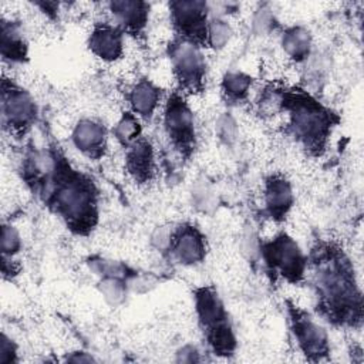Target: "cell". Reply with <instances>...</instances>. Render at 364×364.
I'll use <instances>...</instances> for the list:
<instances>
[{
	"label": "cell",
	"instance_id": "obj_1",
	"mask_svg": "<svg viewBox=\"0 0 364 364\" xmlns=\"http://www.w3.org/2000/svg\"><path fill=\"white\" fill-rule=\"evenodd\" d=\"M314 293L316 313L337 328L358 330L363 326L364 303L355 269L333 240L318 237L307 255V277Z\"/></svg>",
	"mask_w": 364,
	"mask_h": 364
},
{
	"label": "cell",
	"instance_id": "obj_2",
	"mask_svg": "<svg viewBox=\"0 0 364 364\" xmlns=\"http://www.w3.org/2000/svg\"><path fill=\"white\" fill-rule=\"evenodd\" d=\"M75 236L91 235L100 220V192L94 179L73 166L54 146L53 164L31 191Z\"/></svg>",
	"mask_w": 364,
	"mask_h": 364
},
{
	"label": "cell",
	"instance_id": "obj_3",
	"mask_svg": "<svg viewBox=\"0 0 364 364\" xmlns=\"http://www.w3.org/2000/svg\"><path fill=\"white\" fill-rule=\"evenodd\" d=\"M280 114L287 135L311 158H320L340 124V115L301 87L280 85Z\"/></svg>",
	"mask_w": 364,
	"mask_h": 364
},
{
	"label": "cell",
	"instance_id": "obj_4",
	"mask_svg": "<svg viewBox=\"0 0 364 364\" xmlns=\"http://www.w3.org/2000/svg\"><path fill=\"white\" fill-rule=\"evenodd\" d=\"M192 294L198 326L210 353L222 358L233 355L237 348V337L216 287L212 284L198 286Z\"/></svg>",
	"mask_w": 364,
	"mask_h": 364
},
{
	"label": "cell",
	"instance_id": "obj_5",
	"mask_svg": "<svg viewBox=\"0 0 364 364\" xmlns=\"http://www.w3.org/2000/svg\"><path fill=\"white\" fill-rule=\"evenodd\" d=\"M259 255L272 282L301 284L307 277V255L286 232L259 243Z\"/></svg>",
	"mask_w": 364,
	"mask_h": 364
},
{
	"label": "cell",
	"instance_id": "obj_6",
	"mask_svg": "<svg viewBox=\"0 0 364 364\" xmlns=\"http://www.w3.org/2000/svg\"><path fill=\"white\" fill-rule=\"evenodd\" d=\"M162 128L171 148L182 161H189L198 148L196 124L188 97L178 90L164 101Z\"/></svg>",
	"mask_w": 364,
	"mask_h": 364
},
{
	"label": "cell",
	"instance_id": "obj_7",
	"mask_svg": "<svg viewBox=\"0 0 364 364\" xmlns=\"http://www.w3.org/2000/svg\"><path fill=\"white\" fill-rule=\"evenodd\" d=\"M202 50V47L176 37L166 46L175 90L186 97L200 95L206 88L208 64Z\"/></svg>",
	"mask_w": 364,
	"mask_h": 364
},
{
	"label": "cell",
	"instance_id": "obj_8",
	"mask_svg": "<svg viewBox=\"0 0 364 364\" xmlns=\"http://www.w3.org/2000/svg\"><path fill=\"white\" fill-rule=\"evenodd\" d=\"M284 310L289 328L303 357L310 363L327 361L331 344L326 328L306 309L291 300L284 301Z\"/></svg>",
	"mask_w": 364,
	"mask_h": 364
},
{
	"label": "cell",
	"instance_id": "obj_9",
	"mask_svg": "<svg viewBox=\"0 0 364 364\" xmlns=\"http://www.w3.org/2000/svg\"><path fill=\"white\" fill-rule=\"evenodd\" d=\"M0 105L3 129L17 138L24 136L38 119V105L31 92L7 77L1 80Z\"/></svg>",
	"mask_w": 364,
	"mask_h": 364
},
{
	"label": "cell",
	"instance_id": "obj_10",
	"mask_svg": "<svg viewBox=\"0 0 364 364\" xmlns=\"http://www.w3.org/2000/svg\"><path fill=\"white\" fill-rule=\"evenodd\" d=\"M173 37L206 48L210 6L200 0H176L168 4Z\"/></svg>",
	"mask_w": 364,
	"mask_h": 364
},
{
	"label": "cell",
	"instance_id": "obj_11",
	"mask_svg": "<svg viewBox=\"0 0 364 364\" xmlns=\"http://www.w3.org/2000/svg\"><path fill=\"white\" fill-rule=\"evenodd\" d=\"M166 252L181 266H198L206 259L208 240L198 225L181 222L168 235Z\"/></svg>",
	"mask_w": 364,
	"mask_h": 364
},
{
	"label": "cell",
	"instance_id": "obj_12",
	"mask_svg": "<svg viewBox=\"0 0 364 364\" xmlns=\"http://www.w3.org/2000/svg\"><path fill=\"white\" fill-rule=\"evenodd\" d=\"M107 6L112 17V23L118 26L125 36L144 46L146 40L151 4L141 0H114Z\"/></svg>",
	"mask_w": 364,
	"mask_h": 364
},
{
	"label": "cell",
	"instance_id": "obj_13",
	"mask_svg": "<svg viewBox=\"0 0 364 364\" xmlns=\"http://www.w3.org/2000/svg\"><path fill=\"white\" fill-rule=\"evenodd\" d=\"M294 205V192L291 182L282 173L274 172L263 182V210L274 223H282L289 216Z\"/></svg>",
	"mask_w": 364,
	"mask_h": 364
},
{
	"label": "cell",
	"instance_id": "obj_14",
	"mask_svg": "<svg viewBox=\"0 0 364 364\" xmlns=\"http://www.w3.org/2000/svg\"><path fill=\"white\" fill-rule=\"evenodd\" d=\"M74 148L91 161H100L108 151V129L100 119L80 118L71 131Z\"/></svg>",
	"mask_w": 364,
	"mask_h": 364
},
{
	"label": "cell",
	"instance_id": "obj_15",
	"mask_svg": "<svg viewBox=\"0 0 364 364\" xmlns=\"http://www.w3.org/2000/svg\"><path fill=\"white\" fill-rule=\"evenodd\" d=\"M124 166L128 176L139 186L151 183L156 176V156L148 136H139L124 148Z\"/></svg>",
	"mask_w": 364,
	"mask_h": 364
},
{
	"label": "cell",
	"instance_id": "obj_16",
	"mask_svg": "<svg viewBox=\"0 0 364 364\" xmlns=\"http://www.w3.org/2000/svg\"><path fill=\"white\" fill-rule=\"evenodd\" d=\"M124 37L125 34L112 21H97L88 34L87 47L98 60L115 63L124 55Z\"/></svg>",
	"mask_w": 364,
	"mask_h": 364
},
{
	"label": "cell",
	"instance_id": "obj_17",
	"mask_svg": "<svg viewBox=\"0 0 364 364\" xmlns=\"http://www.w3.org/2000/svg\"><path fill=\"white\" fill-rule=\"evenodd\" d=\"M164 91L149 78L136 80L127 91L129 111L141 121H151L162 102Z\"/></svg>",
	"mask_w": 364,
	"mask_h": 364
},
{
	"label": "cell",
	"instance_id": "obj_18",
	"mask_svg": "<svg viewBox=\"0 0 364 364\" xmlns=\"http://www.w3.org/2000/svg\"><path fill=\"white\" fill-rule=\"evenodd\" d=\"M0 50L3 60L11 64H23L28 60V43L20 21L1 18Z\"/></svg>",
	"mask_w": 364,
	"mask_h": 364
},
{
	"label": "cell",
	"instance_id": "obj_19",
	"mask_svg": "<svg viewBox=\"0 0 364 364\" xmlns=\"http://www.w3.org/2000/svg\"><path fill=\"white\" fill-rule=\"evenodd\" d=\"M280 47L290 61L301 64L307 61L313 50L311 31L300 24L289 26L280 34Z\"/></svg>",
	"mask_w": 364,
	"mask_h": 364
},
{
	"label": "cell",
	"instance_id": "obj_20",
	"mask_svg": "<svg viewBox=\"0 0 364 364\" xmlns=\"http://www.w3.org/2000/svg\"><path fill=\"white\" fill-rule=\"evenodd\" d=\"M253 77L239 70L226 71L220 80V97L228 105L245 104L249 98Z\"/></svg>",
	"mask_w": 364,
	"mask_h": 364
},
{
	"label": "cell",
	"instance_id": "obj_21",
	"mask_svg": "<svg viewBox=\"0 0 364 364\" xmlns=\"http://www.w3.org/2000/svg\"><path fill=\"white\" fill-rule=\"evenodd\" d=\"M112 135L122 148H127L142 136V121L134 112L127 109L112 127Z\"/></svg>",
	"mask_w": 364,
	"mask_h": 364
},
{
	"label": "cell",
	"instance_id": "obj_22",
	"mask_svg": "<svg viewBox=\"0 0 364 364\" xmlns=\"http://www.w3.org/2000/svg\"><path fill=\"white\" fill-rule=\"evenodd\" d=\"M87 263L90 269L100 277H119L129 282L136 276V273L128 264L118 260L95 256V257H91Z\"/></svg>",
	"mask_w": 364,
	"mask_h": 364
},
{
	"label": "cell",
	"instance_id": "obj_23",
	"mask_svg": "<svg viewBox=\"0 0 364 364\" xmlns=\"http://www.w3.org/2000/svg\"><path fill=\"white\" fill-rule=\"evenodd\" d=\"M232 37L230 24L220 16H210L208 26V41L206 47L218 51L222 50Z\"/></svg>",
	"mask_w": 364,
	"mask_h": 364
},
{
	"label": "cell",
	"instance_id": "obj_24",
	"mask_svg": "<svg viewBox=\"0 0 364 364\" xmlns=\"http://www.w3.org/2000/svg\"><path fill=\"white\" fill-rule=\"evenodd\" d=\"M128 280L119 277H100L98 290L104 296L108 304L118 306L121 304L128 293Z\"/></svg>",
	"mask_w": 364,
	"mask_h": 364
},
{
	"label": "cell",
	"instance_id": "obj_25",
	"mask_svg": "<svg viewBox=\"0 0 364 364\" xmlns=\"http://www.w3.org/2000/svg\"><path fill=\"white\" fill-rule=\"evenodd\" d=\"M23 242L20 232L11 223L3 222L1 225V256L14 257L21 250Z\"/></svg>",
	"mask_w": 364,
	"mask_h": 364
},
{
	"label": "cell",
	"instance_id": "obj_26",
	"mask_svg": "<svg viewBox=\"0 0 364 364\" xmlns=\"http://www.w3.org/2000/svg\"><path fill=\"white\" fill-rule=\"evenodd\" d=\"M18 361V347L16 341L6 333L0 338V364H11Z\"/></svg>",
	"mask_w": 364,
	"mask_h": 364
},
{
	"label": "cell",
	"instance_id": "obj_27",
	"mask_svg": "<svg viewBox=\"0 0 364 364\" xmlns=\"http://www.w3.org/2000/svg\"><path fill=\"white\" fill-rule=\"evenodd\" d=\"M1 273L4 279H13L20 273V264L14 257H3L1 256Z\"/></svg>",
	"mask_w": 364,
	"mask_h": 364
},
{
	"label": "cell",
	"instance_id": "obj_28",
	"mask_svg": "<svg viewBox=\"0 0 364 364\" xmlns=\"http://www.w3.org/2000/svg\"><path fill=\"white\" fill-rule=\"evenodd\" d=\"M34 6L40 7V10H41L46 16H48L50 18H53V17L57 16L58 6H60V4L55 3V1H37V3H34Z\"/></svg>",
	"mask_w": 364,
	"mask_h": 364
},
{
	"label": "cell",
	"instance_id": "obj_29",
	"mask_svg": "<svg viewBox=\"0 0 364 364\" xmlns=\"http://www.w3.org/2000/svg\"><path fill=\"white\" fill-rule=\"evenodd\" d=\"M65 360L70 361V363H91V361H95V358L91 354L85 353V351H73L65 357Z\"/></svg>",
	"mask_w": 364,
	"mask_h": 364
}]
</instances>
